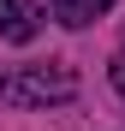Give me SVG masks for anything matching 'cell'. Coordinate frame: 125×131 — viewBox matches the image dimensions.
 I'll list each match as a JSON object with an SVG mask.
<instances>
[{
  "mask_svg": "<svg viewBox=\"0 0 125 131\" xmlns=\"http://www.w3.org/2000/svg\"><path fill=\"white\" fill-rule=\"evenodd\" d=\"M77 95V72L72 66H18L0 72V101L6 107H54Z\"/></svg>",
  "mask_w": 125,
  "mask_h": 131,
  "instance_id": "1",
  "label": "cell"
},
{
  "mask_svg": "<svg viewBox=\"0 0 125 131\" xmlns=\"http://www.w3.org/2000/svg\"><path fill=\"white\" fill-rule=\"evenodd\" d=\"M107 72H113V90H119V95H125V48H119V54H113V66H107Z\"/></svg>",
  "mask_w": 125,
  "mask_h": 131,
  "instance_id": "4",
  "label": "cell"
},
{
  "mask_svg": "<svg viewBox=\"0 0 125 131\" xmlns=\"http://www.w3.org/2000/svg\"><path fill=\"white\" fill-rule=\"evenodd\" d=\"M36 36H42L36 0H0V42H36Z\"/></svg>",
  "mask_w": 125,
  "mask_h": 131,
  "instance_id": "2",
  "label": "cell"
},
{
  "mask_svg": "<svg viewBox=\"0 0 125 131\" xmlns=\"http://www.w3.org/2000/svg\"><path fill=\"white\" fill-rule=\"evenodd\" d=\"M107 6H113V0H54V18L66 30H83V24H95Z\"/></svg>",
  "mask_w": 125,
  "mask_h": 131,
  "instance_id": "3",
  "label": "cell"
}]
</instances>
